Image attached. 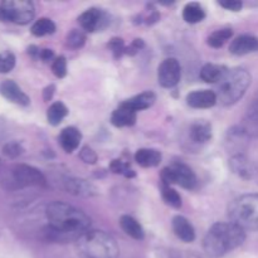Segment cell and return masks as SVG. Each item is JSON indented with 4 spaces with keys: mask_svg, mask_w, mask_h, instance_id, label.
I'll return each instance as SVG.
<instances>
[{
    "mask_svg": "<svg viewBox=\"0 0 258 258\" xmlns=\"http://www.w3.org/2000/svg\"><path fill=\"white\" fill-rule=\"evenodd\" d=\"M138 120V112L120 105L117 110L113 111L111 115V123L116 127H126V126H133Z\"/></svg>",
    "mask_w": 258,
    "mask_h": 258,
    "instance_id": "19",
    "label": "cell"
},
{
    "mask_svg": "<svg viewBox=\"0 0 258 258\" xmlns=\"http://www.w3.org/2000/svg\"><path fill=\"white\" fill-rule=\"evenodd\" d=\"M227 72H228V68L226 66L208 63V64L203 66V68L201 70V78L204 82L217 85L227 75Z\"/></svg>",
    "mask_w": 258,
    "mask_h": 258,
    "instance_id": "21",
    "label": "cell"
},
{
    "mask_svg": "<svg viewBox=\"0 0 258 258\" xmlns=\"http://www.w3.org/2000/svg\"><path fill=\"white\" fill-rule=\"evenodd\" d=\"M45 216L49 224L43 233L52 242L77 241L91 227V218L85 212L63 202L48 204Z\"/></svg>",
    "mask_w": 258,
    "mask_h": 258,
    "instance_id": "1",
    "label": "cell"
},
{
    "mask_svg": "<svg viewBox=\"0 0 258 258\" xmlns=\"http://www.w3.org/2000/svg\"><path fill=\"white\" fill-rule=\"evenodd\" d=\"M171 226L176 237L185 243H191L196 239V231H194L193 224L185 217L175 216L171 221Z\"/></svg>",
    "mask_w": 258,
    "mask_h": 258,
    "instance_id": "14",
    "label": "cell"
},
{
    "mask_svg": "<svg viewBox=\"0 0 258 258\" xmlns=\"http://www.w3.org/2000/svg\"><path fill=\"white\" fill-rule=\"evenodd\" d=\"M228 214L232 223L244 231H258V194H244L234 199Z\"/></svg>",
    "mask_w": 258,
    "mask_h": 258,
    "instance_id": "5",
    "label": "cell"
},
{
    "mask_svg": "<svg viewBox=\"0 0 258 258\" xmlns=\"http://www.w3.org/2000/svg\"><path fill=\"white\" fill-rule=\"evenodd\" d=\"M206 18V12L199 3H188L183 9V19L189 24H197L203 22Z\"/></svg>",
    "mask_w": 258,
    "mask_h": 258,
    "instance_id": "25",
    "label": "cell"
},
{
    "mask_svg": "<svg viewBox=\"0 0 258 258\" xmlns=\"http://www.w3.org/2000/svg\"><path fill=\"white\" fill-rule=\"evenodd\" d=\"M35 9L33 3L27 0H5L0 2V20L24 25L33 20Z\"/></svg>",
    "mask_w": 258,
    "mask_h": 258,
    "instance_id": "6",
    "label": "cell"
},
{
    "mask_svg": "<svg viewBox=\"0 0 258 258\" xmlns=\"http://www.w3.org/2000/svg\"><path fill=\"white\" fill-rule=\"evenodd\" d=\"M12 183L15 188L47 185V180L42 171L27 164H18L12 169Z\"/></svg>",
    "mask_w": 258,
    "mask_h": 258,
    "instance_id": "8",
    "label": "cell"
},
{
    "mask_svg": "<svg viewBox=\"0 0 258 258\" xmlns=\"http://www.w3.org/2000/svg\"><path fill=\"white\" fill-rule=\"evenodd\" d=\"M40 59H43L44 62H48L53 58V50L52 49H42L40 50V54H39Z\"/></svg>",
    "mask_w": 258,
    "mask_h": 258,
    "instance_id": "40",
    "label": "cell"
},
{
    "mask_svg": "<svg viewBox=\"0 0 258 258\" xmlns=\"http://www.w3.org/2000/svg\"><path fill=\"white\" fill-rule=\"evenodd\" d=\"M144 40L143 39H135L134 40L133 43H131V45L128 48H126V54H131V55H134V54H136V53L139 52V50L141 49V48H144Z\"/></svg>",
    "mask_w": 258,
    "mask_h": 258,
    "instance_id": "38",
    "label": "cell"
},
{
    "mask_svg": "<svg viewBox=\"0 0 258 258\" xmlns=\"http://www.w3.org/2000/svg\"><path fill=\"white\" fill-rule=\"evenodd\" d=\"M246 239V231L237 224L219 222L213 224L204 238V251L212 258L223 257L238 248Z\"/></svg>",
    "mask_w": 258,
    "mask_h": 258,
    "instance_id": "2",
    "label": "cell"
},
{
    "mask_svg": "<svg viewBox=\"0 0 258 258\" xmlns=\"http://www.w3.org/2000/svg\"><path fill=\"white\" fill-rule=\"evenodd\" d=\"M54 91H55V86L54 85H49L44 88L43 91V98L44 101H50L52 100L53 95H54Z\"/></svg>",
    "mask_w": 258,
    "mask_h": 258,
    "instance_id": "39",
    "label": "cell"
},
{
    "mask_svg": "<svg viewBox=\"0 0 258 258\" xmlns=\"http://www.w3.org/2000/svg\"><path fill=\"white\" fill-rule=\"evenodd\" d=\"M252 77L244 68L228 70L227 75L216 85L218 102L223 106H231L241 100L251 85Z\"/></svg>",
    "mask_w": 258,
    "mask_h": 258,
    "instance_id": "4",
    "label": "cell"
},
{
    "mask_svg": "<svg viewBox=\"0 0 258 258\" xmlns=\"http://www.w3.org/2000/svg\"><path fill=\"white\" fill-rule=\"evenodd\" d=\"M180 64L175 58H166L158 68L159 83L165 88H171L178 85L180 81Z\"/></svg>",
    "mask_w": 258,
    "mask_h": 258,
    "instance_id": "10",
    "label": "cell"
},
{
    "mask_svg": "<svg viewBox=\"0 0 258 258\" xmlns=\"http://www.w3.org/2000/svg\"><path fill=\"white\" fill-rule=\"evenodd\" d=\"M0 93L3 97L17 105L28 106L30 103V98L28 97L27 93H24V91H22V88L12 80H5L0 85Z\"/></svg>",
    "mask_w": 258,
    "mask_h": 258,
    "instance_id": "12",
    "label": "cell"
},
{
    "mask_svg": "<svg viewBox=\"0 0 258 258\" xmlns=\"http://www.w3.org/2000/svg\"><path fill=\"white\" fill-rule=\"evenodd\" d=\"M82 258H117L118 249L115 238L103 231H87L76 241Z\"/></svg>",
    "mask_w": 258,
    "mask_h": 258,
    "instance_id": "3",
    "label": "cell"
},
{
    "mask_svg": "<svg viewBox=\"0 0 258 258\" xmlns=\"http://www.w3.org/2000/svg\"><path fill=\"white\" fill-rule=\"evenodd\" d=\"M15 67V55L12 52L0 53V73H8Z\"/></svg>",
    "mask_w": 258,
    "mask_h": 258,
    "instance_id": "33",
    "label": "cell"
},
{
    "mask_svg": "<svg viewBox=\"0 0 258 258\" xmlns=\"http://www.w3.org/2000/svg\"><path fill=\"white\" fill-rule=\"evenodd\" d=\"M161 196H163L164 202L168 206L173 207V208H180L181 207L180 196H179V193L175 189L171 188V185L161 183Z\"/></svg>",
    "mask_w": 258,
    "mask_h": 258,
    "instance_id": "28",
    "label": "cell"
},
{
    "mask_svg": "<svg viewBox=\"0 0 258 258\" xmlns=\"http://www.w3.org/2000/svg\"><path fill=\"white\" fill-rule=\"evenodd\" d=\"M217 102L216 92L212 90L193 91L186 96V103L193 108H211Z\"/></svg>",
    "mask_w": 258,
    "mask_h": 258,
    "instance_id": "13",
    "label": "cell"
},
{
    "mask_svg": "<svg viewBox=\"0 0 258 258\" xmlns=\"http://www.w3.org/2000/svg\"><path fill=\"white\" fill-rule=\"evenodd\" d=\"M3 153H4L5 156H8L9 159H17L18 156L22 155L24 153V149L17 141H10V143L5 144L3 146Z\"/></svg>",
    "mask_w": 258,
    "mask_h": 258,
    "instance_id": "32",
    "label": "cell"
},
{
    "mask_svg": "<svg viewBox=\"0 0 258 258\" xmlns=\"http://www.w3.org/2000/svg\"><path fill=\"white\" fill-rule=\"evenodd\" d=\"M160 151L155 149H140L135 154V161L143 168H155L161 163Z\"/></svg>",
    "mask_w": 258,
    "mask_h": 258,
    "instance_id": "20",
    "label": "cell"
},
{
    "mask_svg": "<svg viewBox=\"0 0 258 258\" xmlns=\"http://www.w3.org/2000/svg\"><path fill=\"white\" fill-rule=\"evenodd\" d=\"M80 158L82 159L86 164H91V165H92V164H96V161H97V154H96L91 148L85 146V148H82V150H81Z\"/></svg>",
    "mask_w": 258,
    "mask_h": 258,
    "instance_id": "36",
    "label": "cell"
},
{
    "mask_svg": "<svg viewBox=\"0 0 258 258\" xmlns=\"http://www.w3.org/2000/svg\"><path fill=\"white\" fill-rule=\"evenodd\" d=\"M110 169L115 174H121V175L126 176V178H134L135 176V171L133 169H130L128 164L123 163L122 160H112V163L110 164Z\"/></svg>",
    "mask_w": 258,
    "mask_h": 258,
    "instance_id": "31",
    "label": "cell"
},
{
    "mask_svg": "<svg viewBox=\"0 0 258 258\" xmlns=\"http://www.w3.org/2000/svg\"><path fill=\"white\" fill-rule=\"evenodd\" d=\"M86 33L81 29H72L67 34V38H66V43L70 48L72 49H78V48L83 47V44L86 43Z\"/></svg>",
    "mask_w": 258,
    "mask_h": 258,
    "instance_id": "30",
    "label": "cell"
},
{
    "mask_svg": "<svg viewBox=\"0 0 258 258\" xmlns=\"http://www.w3.org/2000/svg\"><path fill=\"white\" fill-rule=\"evenodd\" d=\"M30 32L35 37H44L55 32V24L49 18H40L30 28Z\"/></svg>",
    "mask_w": 258,
    "mask_h": 258,
    "instance_id": "27",
    "label": "cell"
},
{
    "mask_svg": "<svg viewBox=\"0 0 258 258\" xmlns=\"http://www.w3.org/2000/svg\"><path fill=\"white\" fill-rule=\"evenodd\" d=\"M28 53H29V54L32 55L33 58H37V57H39L40 50L38 49V48L35 47V45H30V47L28 48Z\"/></svg>",
    "mask_w": 258,
    "mask_h": 258,
    "instance_id": "41",
    "label": "cell"
},
{
    "mask_svg": "<svg viewBox=\"0 0 258 258\" xmlns=\"http://www.w3.org/2000/svg\"><path fill=\"white\" fill-rule=\"evenodd\" d=\"M229 50L236 55H244L253 53L258 50V39L253 35H239L231 43Z\"/></svg>",
    "mask_w": 258,
    "mask_h": 258,
    "instance_id": "15",
    "label": "cell"
},
{
    "mask_svg": "<svg viewBox=\"0 0 258 258\" xmlns=\"http://www.w3.org/2000/svg\"><path fill=\"white\" fill-rule=\"evenodd\" d=\"M52 71L55 77H66V75H67V60H66V58L63 55L55 58L54 62L52 63Z\"/></svg>",
    "mask_w": 258,
    "mask_h": 258,
    "instance_id": "34",
    "label": "cell"
},
{
    "mask_svg": "<svg viewBox=\"0 0 258 258\" xmlns=\"http://www.w3.org/2000/svg\"><path fill=\"white\" fill-rule=\"evenodd\" d=\"M229 166L237 175L243 179H251L253 175V166L252 163L243 155V154H236L229 160Z\"/></svg>",
    "mask_w": 258,
    "mask_h": 258,
    "instance_id": "18",
    "label": "cell"
},
{
    "mask_svg": "<svg viewBox=\"0 0 258 258\" xmlns=\"http://www.w3.org/2000/svg\"><path fill=\"white\" fill-rule=\"evenodd\" d=\"M120 226L121 228H122V231L125 232L128 237H131V238L141 241V239H144V237H145L144 228L135 218H133V217L130 216L121 217Z\"/></svg>",
    "mask_w": 258,
    "mask_h": 258,
    "instance_id": "23",
    "label": "cell"
},
{
    "mask_svg": "<svg viewBox=\"0 0 258 258\" xmlns=\"http://www.w3.org/2000/svg\"><path fill=\"white\" fill-rule=\"evenodd\" d=\"M161 183L168 185H180L185 189H193L197 185V176L188 165L181 163L173 164L171 166L164 168L160 174Z\"/></svg>",
    "mask_w": 258,
    "mask_h": 258,
    "instance_id": "7",
    "label": "cell"
},
{
    "mask_svg": "<svg viewBox=\"0 0 258 258\" xmlns=\"http://www.w3.org/2000/svg\"><path fill=\"white\" fill-rule=\"evenodd\" d=\"M78 23L83 30L93 33L105 29L110 23V18L103 10L98 8H90L80 15Z\"/></svg>",
    "mask_w": 258,
    "mask_h": 258,
    "instance_id": "9",
    "label": "cell"
},
{
    "mask_svg": "<svg viewBox=\"0 0 258 258\" xmlns=\"http://www.w3.org/2000/svg\"><path fill=\"white\" fill-rule=\"evenodd\" d=\"M219 5L223 7L224 9L232 10V12H239L243 7V3L239 2V0H221Z\"/></svg>",
    "mask_w": 258,
    "mask_h": 258,
    "instance_id": "37",
    "label": "cell"
},
{
    "mask_svg": "<svg viewBox=\"0 0 258 258\" xmlns=\"http://www.w3.org/2000/svg\"><path fill=\"white\" fill-rule=\"evenodd\" d=\"M68 115L67 106L63 102H54L50 105V107L47 111L48 122L52 126H58L63 121V118Z\"/></svg>",
    "mask_w": 258,
    "mask_h": 258,
    "instance_id": "26",
    "label": "cell"
},
{
    "mask_svg": "<svg viewBox=\"0 0 258 258\" xmlns=\"http://www.w3.org/2000/svg\"><path fill=\"white\" fill-rule=\"evenodd\" d=\"M155 101H156L155 93L151 92V91H146V92H143L140 93V95L134 96V97L123 101L121 105L130 108V110L135 111V112H138V111H143V110H146V108L151 107V106L155 103Z\"/></svg>",
    "mask_w": 258,
    "mask_h": 258,
    "instance_id": "17",
    "label": "cell"
},
{
    "mask_svg": "<svg viewBox=\"0 0 258 258\" xmlns=\"http://www.w3.org/2000/svg\"><path fill=\"white\" fill-rule=\"evenodd\" d=\"M108 48L112 50L113 57L115 58H120L126 52L125 43H123V40L121 38H112L110 40V43H108Z\"/></svg>",
    "mask_w": 258,
    "mask_h": 258,
    "instance_id": "35",
    "label": "cell"
},
{
    "mask_svg": "<svg viewBox=\"0 0 258 258\" xmlns=\"http://www.w3.org/2000/svg\"><path fill=\"white\" fill-rule=\"evenodd\" d=\"M64 188L67 193L76 197H86L87 198V197H95L98 194L97 188L92 183L81 178L66 179Z\"/></svg>",
    "mask_w": 258,
    "mask_h": 258,
    "instance_id": "11",
    "label": "cell"
},
{
    "mask_svg": "<svg viewBox=\"0 0 258 258\" xmlns=\"http://www.w3.org/2000/svg\"><path fill=\"white\" fill-rule=\"evenodd\" d=\"M82 140V134L73 126L63 128L59 135V144L66 153H73L80 146Z\"/></svg>",
    "mask_w": 258,
    "mask_h": 258,
    "instance_id": "16",
    "label": "cell"
},
{
    "mask_svg": "<svg viewBox=\"0 0 258 258\" xmlns=\"http://www.w3.org/2000/svg\"><path fill=\"white\" fill-rule=\"evenodd\" d=\"M233 32L229 28H223L212 33L208 37V44L213 48H221L228 39H231Z\"/></svg>",
    "mask_w": 258,
    "mask_h": 258,
    "instance_id": "29",
    "label": "cell"
},
{
    "mask_svg": "<svg viewBox=\"0 0 258 258\" xmlns=\"http://www.w3.org/2000/svg\"><path fill=\"white\" fill-rule=\"evenodd\" d=\"M242 128L248 136H258V95L247 110Z\"/></svg>",
    "mask_w": 258,
    "mask_h": 258,
    "instance_id": "22",
    "label": "cell"
},
{
    "mask_svg": "<svg viewBox=\"0 0 258 258\" xmlns=\"http://www.w3.org/2000/svg\"><path fill=\"white\" fill-rule=\"evenodd\" d=\"M190 139L194 143L204 144L212 139V126L207 121H196L190 127Z\"/></svg>",
    "mask_w": 258,
    "mask_h": 258,
    "instance_id": "24",
    "label": "cell"
}]
</instances>
